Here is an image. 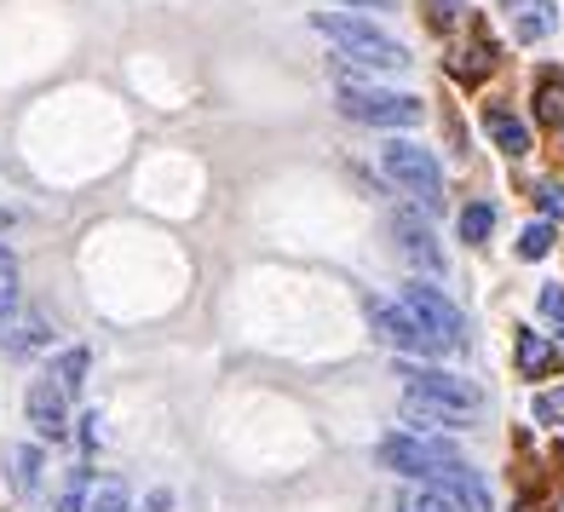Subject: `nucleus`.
Instances as JSON below:
<instances>
[{
  "mask_svg": "<svg viewBox=\"0 0 564 512\" xmlns=\"http://www.w3.org/2000/svg\"><path fill=\"white\" fill-rule=\"evenodd\" d=\"M312 30L335 41L346 64H364V69H387V75H403V69H409V53H403V41L380 35L375 23H364V18H346V12H317V18H312Z\"/></svg>",
  "mask_w": 564,
  "mask_h": 512,
  "instance_id": "1",
  "label": "nucleus"
},
{
  "mask_svg": "<svg viewBox=\"0 0 564 512\" xmlns=\"http://www.w3.org/2000/svg\"><path fill=\"white\" fill-rule=\"evenodd\" d=\"M380 167H387L392 185H403L415 201H426V208L444 201V167H438V156H432L426 144H409V139L380 144Z\"/></svg>",
  "mask_w": 564,
  "mask_h": 512,
  "instance_id": "2",
  "label": "nucleus"
},
{
  "mask_svg": "<svg viewBox=\"0 0 564 512\" xmlns=\"http://www.w3.org/2000/svg\"><path fill=\"white\" fill-rule=\"evenodd\" d=\"M340 116H346V121H364V127H415V121H421V98L346 81V87H340Z\"/></svg>",
  "mask_w": 564,
  "mask_h": 512,
  "instance_id": "3",
  "label": "nucleus"
},
{
  "mask_svg": "<svg viewBox=\"0 0 564 512\" xmlns=\"http://www.w3.org/2000/svg\"><path fill=\"white\" fill-rule=\"evenodd\" d=\"M369 323H375V335L387 340L392 351H409V357H438L449 351L432 328L409 312V305H392V299H369Z\"/></svg>",
  "mask_w": 564,
  "mask_h": 512,
  "instance_id": "4",
  "label": "nucleus"
},
{
  "mask_svg": "<svg viewBox=\"0 0 564 512\" xmlns=\"http://www.w3.org/2000/svg\"><path fill=\"white\" fill-rule=\"evenodd\" d=\"M398 374L409 380V397L444 403V408H455V415H473V408L484 403L473 380H460V374H444V369H432V363H398Z\"/></svg>",
  "mask_w": 564,
  "mask_h": 512,
  "instance_id": "5",
  "label": "nucleus"
},
{
  "mask_svg": "<svg viewBox=\"0 0 564 512\" xmlns=\"http://www.w3.org/2000/svg\"><path fill=\"white\" fill-rule=\"evenodd\" d=\"M403 305H409V312H415L444 346H467V317H460V305L444 299L432 283H403Z\"/></svg>",
  "mask_w": 564,
  "mask_h": 512,
  "instance_id": "6",
  "label": "nucleus"
},
{
  "mask_svg": "<svg viewBox=\"0 0 564 512\" xmlns=\"http://www.w3.org/2000/svg\"><path fill=\"white\" fill-rule=\"evenodd\" d=\"M375 460L380 467H392L403 478H432V467H444V460H460L449 444H432V438H380L375 444Z\"/></svg>",
  "mask_w": 564,
  "mask_h": 512,
  "instance_id": "7",
  "label": "nucleus"
},
{
  "mask_svg": "<svg viewBox=\"0 0 564 512\" xmlns=\"http://www.w3.org/2000/svg\"><path fill=\"white\" fill-rule=\"evenodd\" d=\"M392 237H398V253H403L409 265H421L426 276H438V271H444V248H438V237H432V225H426L415 208L392 214Z\"/></svg>",
  "mask_w": 564,
  "mask_h": 512,
  "instance_id": "8",
  "label": "nucleus"
},
{
  "mask_svg": "<svg viewBox=\"0 0 564 512\" xmlns=\"http://www.w3.org/2000/svg\"><path fill=\"white\" fill-rule=\"evenodd\" d=\"M432 490L438 495H449L460 512H490V483H484L467 460H444V467H432Z\"/></svg>",
  "mask_w": 564,
  "mask_h": 512,
  "instance_id": "9",
  "label": "nucleus"
},
{
  "mask_svg": "<svg viewBox=\"0 0 564 512\" xmlns=\"http://www.w3.org/2000/svg\"><path fill=\"white\" fill-rule=\"evenodd\" d=\"M69 392L58 386V380H35L30 397H23V408H30V426L41 432V438H64L69 432Z\"/></svg>",
  "mask_w": 564,
  "mask_h": 512,
  "instance_id": "10",
  "label": "nucleus"
},
{
  "mask_svg": "<svg viewBox=\"0 0 564 512\" xmlns=\"http://www.w3.org/2000/svg\"><path fill=\"white\" fill-rule=\"evenodd\" d=\"M403 421L415 438H432V432H460L467 426V415H455V408L444 403H426V397H403Z\"/></svg>",
  "mask_w": 564,
  "mask_h": 512,
  "instance_id": "11",
  "label": "nucleus"
},
{
  "mask_svg": "<svg viewBox=\"0 0 564 512\" xmlns=\"http://www.w3.org/2000/svg\"><path fill=\"white\" fill-rule=\"evenodd\" d=\"M41 467H46V455L35 444H12L7 449V483H12V495L18 501H30L41 490Z\"/></svg>",
  "mask_w": 564,
  "mask_h": 512,
  "instance_id": "12",
  "label": "nucleus"
},
{
  "mask_svg": "<svg viewBox=\"0 0 564 512\" xmlns=\"http://www.w3.org/2000/svg\"><path fill=\"white\" fill-rule=\"evenodd\" d=\"M512 351H519V374H530V380H542V374H553V369H558V346H553V340H542L535 328H519Z\"/></svg>",
  "mask_w": 564,
  "mask_h": 512,
  "instance_id": "13",
  "label": "nucleus"
},
{
  "mask_svg": "<svg viewBox=\"0 0 564 512\" xmlns=\"http://www.w3.org/2000/svg\"><path fill=\"white\" fill-rule=\"evenodd\" d=\"M484 133H490L496 150H507V156H524V150H530V127L512 110H484Z\"/></svg>",
  "mask_w": 564,
  "mask_h": 512,
  "instance_id": "14",
  "label": "nucleus"
},
{
  "mask_svg": "<svg viewBox=\"0 0 564 512\" xmlns=\"http://www.w3.org/2000/svg\"><path fill=\"white\" fill-rule=\"evenodd\" d=\"M501 58H496V46L490 41H473V46H455V58H449V75H455V81H484V75H490Z\"/></svg>",
  "mask_w": 564,
  "mask_h": 512,
  "instance_id": "15",
  "label": "nucleus"
},
{
  "mask_svg": "<svg viewBox=\"0 0 564 512\" xmlns=\"http://www.w3.org/2000/svg\"><path fill=\"white\" fill-rule=\"evenodd\" d=\"M535 116H542L547 127H558L564 121V75H542V81H535Z\"/></svg>",
  "mask_w": 564,
  "mask_h": 512,
  "instance_id": "16",
  "label": "nucleus"
},
{
  "mask_svg": "<svg viewBox=\"0 0 564 512\" xmlns=\"http://www.w3.org/2000/svg\"><path fill=\"white\" fill-rule=\"evenodd\" d=\"M87 369H93L87 346H69L58 363H53V374H58V386H64V392H82V386H87Z\"/></svg>",
  "mask_w": 564,
  "mask_h": 512,
  "instance_id": "17",
  "label": "nucleus"
},
{
  "mask_svg": "<svg viewBox=\"0 0 564 512\" xmlns=\"http://www.w3.org/2000/svg\"><path fill=\"white\" fill-rule=\"evenodd\" d=\"M490 225H496V208H490V201H473V208H460V237H467V242H490Z\"/></svg>",
  "mask_w": 564,
  "mask_h": 512,
  "instance_id": "18",
  "label": "nucleus"
},
{
  "mask_svg": "<svg viewBox=\"0 0 564 512\" xmlns=\"http://www.w3.org/2000/svg\"><path fill=\"white\" fill-rule=\"evenodd\" d=\"M547 253H553V225H547V219L524 225V237H519V260H547Z\"/></svg>",
  "mask_w": 564,
  "mask_h": 512,
  "instance_id": "19",
  "label": "nucleus"
},
{
  "mask_svg": "<svg viewBox=\"0 0 564 512\" xmlns=\"http://www.w3.org/2000/svg\"><path fill=\"white\" fill-rule=\"evenodd\" d=\"M87 506V467H75L69 472V483H64V495H58V506L53 512H82Z\"/></svg>",
  "mask_w": 564,
  "mask_h": 512,
  "instance_id": "20",
  "label": "nucleus"
},
{
  "mask_svg": "<svg viewBox=\"0 0 564 512\" xmlns=\"http://www.w3.org/2000/svg\"><path fill=\"white\" fill-rule=\"evenodd\" d=\"M535 421H542V426H564V386L535 392Z\"/></svg>",
  "mask_w": 564,
  "mask_h": 512,
  "instance_id": "21",
  "label": "nucleus"
},
{
  "mask_svg": "<svg viewBox=\"0 0 564 512\" xmlns=\"http://www.w3.org/2000/svg\"><path fill=\"white\" fill-rule=\"evenodd\" d=\"M93 512H127V483H121V478H105V483H98Z\"/></svg>",
  "mask_w": 564,
  "mask_h": 512,
  "instance_id": "22",
  "label": "nucleus"
},
{
  "mask_svg": "<svg viewBox=\"0 0 564 512\" xmlns=\"http://www.w3.org/2000/svg\"><path fill=\"white\" fill-rule=\"evenodd\" d=\"M535 208H542L547 225L564 219V185H553V178H547V185H535Z\"/></svg>",
  "mask_w": 564,
  "mask_h": 512,
  "instance_id": "23",
  "label": "nucleus"
},
{
  "mask_svg": "<svg viewBox=\"0 0 564 512\" xmlns=\"http://www.w3.org/2000/svg\"><path fill=\"white\" fill-rule=\"evenodd\" d=\"M421 7H426V23H432V30H455L460 0H421Z\"/></svg>",
  "mask_w": 564,
  "mask_h": 512,
  "instance_id": "24",
  "label": "nucleus"
},
{
  "mask_svg": "<svg viewBox=\"0 0 564 512\" xmlns=\"http://www.w3.org/2000/svg\"><path fill=\"white\" fill-rule=\"evenodd\" d=\"M542 312L558 323V340H564V283H547L542 288Z\"/></svg>",
  "mask_w": 564,
  "mask_h": 512,
  "instance_id": "25",
  "label": "nucleus"
},
{
  "mask_svg": "<svg viewBox=\"0 0 564 512\" xmlns=\"http://www.w3.org/2000/svg\"><path fill=\"white\" fill-rule=\"evenodd\" d=\"M167 506H173L167 490H150V495H144V512H167Z\"/></svg>",
  "mask_w": 564,
  "mask_h": 512,
  "instance_id": "26",
  "label": "nucleus"
},
{
  "mask_svg": "<svg viewBox=\"0 0 564 512\" xmlns=\"http://www.w3.org/2000/svg\"><path fill=\"white\" fill-rule=\"evenodd\" d=\"M346 7H387V0H346Z\"/></svg>",
  "mask_w": 564,
  "mask_h": 512,
  "instance_id": "27",
  "label": "nucleus"
},
{
  "mask_svg": "<svg viewBox=\"0 0 564 512\" xmlns=\"http://www.w3.org/2000/svg\"><path fill=\"white\" fill-rule=\"evenodd\" d=\"M512 512H542V506H535V501H519V506H512Z\"/></svg>",
  "mask_w": 564,
  "mask_h": 512,
  "instance_id": "28",
  "label": "nucleus"
}]
</instances>
